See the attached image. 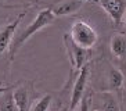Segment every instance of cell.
Returning <instances> with one entry per match:
<instances>
[{
	"instance_id": "obj_1",
	"label": "cell",
	"mask_w": 126,
	"mask_h": 111,
	"mask_svg": "<svg viewBox=\"0 0 126 111\" xmlns=\"http://www.w3.org/2000/svg\"><path fill=\"white\" fill-rule=\"evenodd\" d=\"M54 19H56V15L51 11V8L50 7L43 8V10H40L37 13V15L33 18V21L31 22L25 29H22L19 33L14 35L13 42L10 44V47H8V61H10V64L15 60L19 49L25 44V42L29 40L36 32H40L42 29H45L46 26L51 25L53 22H54Z\"/></svg>"
},
{
	"instance_id": "obj_2",
	"label": "cell",
	"mask_w": 126,
	"mask_h": 111,
	"mask_svg": "<svg viewBox=\"0 0 126 111\" xmlns=\"http://www.w3.org/2000/svg\"><path fill=\"white\" fill-rule=\"evenodd\" d=\"M98 72L97 76L98 85L96 86V90H108V92L116 93L121 99L123 97V90H125V75L118 67H115L108 60H104L103 65L97 67Z\"/></svg>"
},
{
	"instance_id": "obj_3",
	"label": "cell",
	"mask_w": 126,
	"mask_h": 111,
	"mask_svg": "<svg viewBox=\"0 0 126 111\" xmlns=\"http://www.w3.org/2000/svg\"><path fill=\"white\" fill-rule=\"evenodd\" d=\"M68 36L75 44L87 50H93V47L98 43V37H100L96 28L83 18L75 19L71 24Z\"/></svg>"
},
{
	"instance_id": "obj_4",
	"label": "cell",
	"mask_w": 126,
	"mask_h": 111,
	"mask_svg": "<svg viewBox=\"0 0 126 111\" xmlns=\"http://www.w3.org/2000/svg\"><path fill=\"white\" fill-rule=\"evenodd\" d=\"M90 68H92V63H87L75 74L74 85H72V89H71L68 111H76L83 96L86 94V88H87V82H89V78H90Z\"/></svg>"
},
{
	"instance_id": "obj_5",
	"label": "cell",
	"mask_w": 126,
	"mask_h": 111,
	"mask_svg": "<svg viewBox=\"0 0 126 111\" xmlns=\"http://www.w3.org/2000/svg\"><path fill=\"white\" fill-rule=\"evenodd\" d=\"M63 43L65 50H67L68 58H69V63H71V74H76L85 64L90 63L93 52L87 50V49L79 47L78 44H75L71 40V37L68 36V33H65L63 36Z\"/></svg>"
},
{
	"instance_id": "obj_6",
	"label": "cell",
	"mask_w": 126,
	"mask_h": 111,
	"mask_svg": "<svg viewBox=\"0 0 126 111\" xmlns=\"http://www.w3.org/2000/svg\"><path fill=\"white\" fill-rule=\"evenodd\" d=\"M121 100L114 92L96 90L92 93V111H122Z\"/></svg>"
},
{
	"instance_id": "obj_7",
	"label": "cell",
	"mask_w": 126,
	"mask_h": 111,
	"mask_svg": "<svg viewBox=\"0 0 126 111\" xmlns=\"http://www.w3.org/2000/svg\"><path fill=\"white\" fill-rule=\"evenodd\" d=\"M103 8L116 28L121 26L122 18L126 14V0H90Z\"/></svg>"
},
{
	"instance_id": "obj_8",
	"label": "cell",
	"mask_w": 126,
	"mask_h": 111,
	"mask_svg": "<svg viewBox=\"0 0 126 111\" xmlns=\"http://www.w3.org/2000/svg\"><path fill=\"white\" fill-rule=\"evenodd\" d=\"M111 57L121 65H126V32H114L108 42Z\"/></svg>"
},
{
	"instance_id": "obj_9",
	"label": "cell",
	"mask_w": 126,
	"mask_h": 111,
	"mask_svg": "<svg viewBox=\"0 0 126 111\" xmlns=\"http://www.w3.org/2000/svg\"><path fill=\"white\" fill-rule=\"evenodd\" d=\"M31 92H33V83L32 82L22 81L19 83H15V88L13 89V96H14L15 104L18 107V111H29L32 106V96Z\"/></svg>"
},
{
	"instance_id": "obj_10",
	"label": "cell",
	"mask_w": 126,
	"mask_h": 111,
	"mask_svg": "<svg viewBox=\"0 0 126 111\" xmlns=\"http://www.w3.org/2000/svg\"><path fill=\"white\" fill-rule=\"evenodd\" d=\"M25 14H26L25 11L19 13L18 17H17L14 21L6 24V25L0 29V56L3 54L6 50H8V47H10V44H11V42H13V37H14L15 32L18 29L21 21L24 19Z\"/></svg>"
},
{
	"instance_id": "obj_11",
	"label": "cell",
	"mask_w": 126,
	"mask_h": 111,
	"mask_svg": "<svg viewBox=\"0 0 126 111\" xmlns=\"http://www.w3.org/2000/svg\"><path fill=\"white\" fill-rule=\"evenodd\" d=\"M86 1L87 0H61L54 6H51L50 8L56 17H67V15H72L75 13H78Z\"/></svg>"
},
{
	"instance_id": "obj_12",
	"label": "cell",
	"mask_w": 126,
	"mask_h": 111,
	"mask_svg": "<svg viewBox=\"0 0 126 111\" xmlns=\"http://www.w3.org/2000/svg\"><path fill=\"white\" fill-rule=\"evenodd\" d=\"M0 111H18L13 96V89L0 93Z\"/></svg>"
},
{
	"instance_id": "obj_13",
	"label": "cell",
	"mask_w": 126,
	"mask_h": 111,
	"mask_svg": "<svg viewBox=\"0 0 126 111\" xmlns=\"http://www.w3.org/2000/svg\"><path fill=\"white\" fill-rule=\"evenodd\" d=\"M51 101H53L51 94H45V96H42L40 99H37L31 106L29 111H47L48 107H50V104H51Z\"/></svg>"
},
{
	"instance_id": "obj_14",
	"label": "cell",
	"mask_w": 126,
	"mask_h": 111,
	"mask_svg": "<svg viewBox=\"0 0 126 111\" xmlns=\"http://www.w3.org/2000/svg\"><path fill=\"white\" fill-rule=\"evenodd\" d=\"M76 111H92V93H87L83 96Z\"/></svg>"
},
{
	"instance_id": "obj_15",
	"label": "cell",
	"mask_w": 126,
	"mask_h": 111,
	"mask_svg": "<svg viewBox=\"0 0 126 111\" xmlns=\"http://www.w3.org/2000/svg\"><path fill=\"white\" fill-rule=\"evenodd\" d=\"M121 25H123V28L126 29V14L123 15V18H122V24H121Z\"/></svg>"
},
{
	"instance_id": "obj_16",
	"label": "cell",
	"mask_w": 126,
	"mask_h": 111,
	"mask_svg": "<svg viewBox=\"0 0 126 111\" xmlns=\"http://www.w3.org/2000/svg\"><path fill=\"white\" fill-rule=\"evenodd\" d=\"M35 1H36V3H39V1H40V0H35Z\"/></svg>"
},
{
	"instance_id": "obj_17",
	"label": "cell",
	"mask_w": 126,
	"mask_h": 111,
	"mask_svg": "<svg viewBox=\"0 0 126 111\" xmlns=\"http://www.w3.org/2000/svg\"><path fill=\"white\" fill-rule=\"evenodd\" d=\"M0 1H6V0H0Z\"/></svg>"
},
{
	"instance_id": "obj_18",
	"label": "cell",
	"mask_w": 126,
	"mask_h": 111,
	"mask_svg": "<svg viewBox=\"0 0 126 111\" xmlns=\"http://www.w3.org/2000/svg\"><path fill=\"white\" fill-rule=\"evenodd\" d=\"M87 1H89V0H87Z\"/></svg>"
}]
</instances>
